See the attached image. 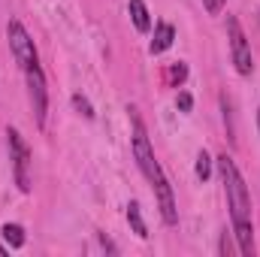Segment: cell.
Wrapping results in <instances>:
<instances>
[{
  "label": "cell",
  "mask_w": 260,
  "mask_h": 257,
  "mask_svg": "<svg viewBox=\"0 0 260 257\" xmlns=\"http://www.w3.org/2000/svg\"><path fill=\"white\" fill-rule=\"evenodd\" d=\"M215 164H218V173H221V182H224V194H227V206H230L233 227L251 224V197H248L245 179H242L236 160L230 154H221Z\"/></svg>",
  "instance_id": "1"
},
{
  "label": "cell",
  "mask_w": 260,
  "mask_h": 257,
  "mask_svg": "<svg viewBox=\"0 0 260 257\" xmlns=\"http://www.w3.org/2000/svg\"><path fill=\"white\" fill-rule=\"evenodd\" d=\"M133 157H136L142 176L151 182V188H157L160 182H167V176H164V170H160V164L154 157V148H151V142L145 136V127L139 124V118H133Z\"/></svg>",
  "instance_id": "2"
},
{
  "label": "cell",
  "mask_w": 260,
  "mask_h": 257,
  "mask_svg": "<svg viewBox=\"0 0 260 257\" xmlns=\"http://www.w3.org/2000/svg\"><path fill=\"white\" fill-rule=\"evenodd\" d=\"M6 136H9V157H12V170H15V185H18V191L27 194L30 191V148L15 127L6 130Z\"/></svg>",
  "instance_id": "3"
},
{
  "label": "cell",
  "mask_w": 260,
  "mask_h": 257,
  "mask_svg": "<svg viewBox=\"0 0 260 257\" xmlns=\"http://www.w3.org/2000/svg\"><path fill=\"white\" fill-rule=\"evenodd\" d=\"M227 34H230V55H233V64H236V73L239 76H251L254 70V61H251V46H248V37L239 24L236 15L227 18Z\"/></svg>",
  "instance_id": "4"
},
{
  "label": "cell",
  "mask_w": 260,
  "mask_h": 257,
  "mask_svg": "<svg viewBox=\"0 0 260 257\" xmlns=\"http://www.w3.org/2000/svg\"><path fill=\"white\" fill-rule=\"evenodd\" d=\"M24 79H27V97H30V106H34V115H37V124L43 127L46 124V109H49V94H46V76L40 70V61L24 67Z\"/></svg>",
  "instance_id": "5"
},
{
  "label": "cell",
  "mask_w": 260,
  "mask_h": 257,
  "mask_svg": "<svg viewBox=\"0 0 260 257\" xmlns=\"http://www.w3.org/2000/svg\"><path fill=\"white\" fill-rule=\"evenodd\" d=\"M6 37H9L12 55H15V61L21 64V70L40 61V58H37V49H34V40H30V34L24 30V24H21V21H15V18H12V21L6 24Z\"/></svg>",
  "instance_id": "6"
},
{
  "label": "cell",
  "mask_w": 260,
  "mask_h": 257,
  "mask_svg": "<svg viewBox=\"0 0 260 257\" xmlns=\"http://www.w3.org/2000/svg\"><path fill=\"white\" fill-rule=\"evenodd\" d=\"M154 194H157V206H160V218L173 227L176 221H179V212H176V200H173V188H170V182H160L157 188H154Z\"/></svg>",
  "instance_id": "7"
},
{
  "label": "cell",
  "mask_w": 260,
  "mask_h": 257,
  "mask_svg": "<svg viewBox=\"0 0 260 257\" xmlns=\"http://www.w3.org/2000/svg\"><path fill=\"white\" fill-rule=\"evenodd\" d=\"M173 40H176V27H173L170 21H160V24L154 27V40H151L148 52H151V55H164V52L173 46Z\"/></svg>",
  "instance_id": "8"
},
{
  "label": "cell",
  "mask_w": 260,
  "mask_h": 257,
  "mask_svg": "<svg viewBox=\"0 0 260 257\" xmlns=\"http://www.w3.org/2000/svg\"><path fill=\"white\" fill-rule=\"evenodd\" d=\"M127 6H130V18H133L136 30H139V34H148V30H151V12H148L145 0H130Z\"/></svg>",
  "instance_id": "9"
},
{
  "label": "cell",
  "mask_w": 260,
  "mask_h": 257,
  "mask_svg": "<svg viewBox=\"0 0 260 257\" xmlns=\"http://www.w3.org/2000/svg\"><path fill=\"white\" fill-rule=\"evenodd\" d=\"M127 221H130V230H133L139 239H148V227H145V221H142V212H139V203H136V200H130V206H127Z\"/></svg>",
  "instance_id": "10"
},
{
  "label": "cell",
  "mask_w": 260,
  "mask_h": 257,
  "mask_svg": "<svg viewBox=\"0 0 260 257\" xmlns=\"http://www.w3.org/2000/svg\"><path fill=\"white\" fill-rule=\"evenodd\" d=\"M0 233H3V239L9 242V248H21V245H24V227H21V224H3Z\"/></svg>",
  "instance_id": "11"
},
{
  "label": "cell",
  "mask_w": 260,
  "mask_h": 257,
  "mask_svg": "<svg viewBox=\"0 0 260 257\" xmlns=\"http://www.w3.org/2000/svg\"><path fill=\"white\" fill-rule=\"evenodd\" d=\"M197 179H200V182H206V179H209V176H212V157H209V151H200V154H197Z\"/></svg>",
  "instance_id": "12"
},
{
  "label": "cell",
  "mask_w": 260,
  "mask_h": 257,
  "mask_svg": "<svg viewBox=\"0 0 260 257\" xmlns=\"http://www.w3.org/2000/svg\"><path fill=\"white\" fill-rule=\"evenodd\" d=\"M73 106H76V112H82L85 118H94V106L88 103L85 94H73Z\"/></svg>",
  "instance_id": "13"
},
{
  "label": "cell",
  "mask_w": 260,
  "mask_h": 257,
  "mask_svg": "<svg viewBox=\"0 0 260 257\" xmlns=\"http://www.w3.org/2000/svg\"><path fill=\"white\" fill-rule=\"evenodd\" d=\"M185 79H188V64H182V61L173 64V70H170V82H173V85H182Z\"/></svg>",
  "instance_id": "14"
},
{
  "label": "cell",
  "mask_w": 260,
  "mask_h": 257,
  "mask_svg": "<svg viewBox=\"0 0 260 257\" xmlns=\"http://www.w3.org/2000/svg\"><path fill=\"white\" fill-rule=\"evenodd\" d=\"M176 106H179L182 112H191V106H194V97H191L188 91H179V97H176Z\"/></svg>",
  "instance_id": "15"
},
{
  "label": "cell",
  "mask_w": 260,
  "mask_h": 257,
  "mask_svg": "<svg viewBox=\"0 0 260 257\" xmlns=\"http://www.w3.org/2000/svg\"><path fill=\"white\" fill-rule=\"evenodd\" d=\"M203 6H206L212 15H218V12L224 9V0H203Z\"/></svg>",
  "instance_id": "16"
},
{
  "label": "cell",
  "mask_w": 260,
  "mask_h": 257,
  "mask_svg": "<svg viewBox=\"0 0 260 257\" xmlns=\"http://www.w3.org/2000/svg\"><path fill=\"white\" fill-rule=\"evenodd\" d=\"M257 127H260V112H257Z\"/></svg>",
  "instance_id": "17"
}]
</instances>
